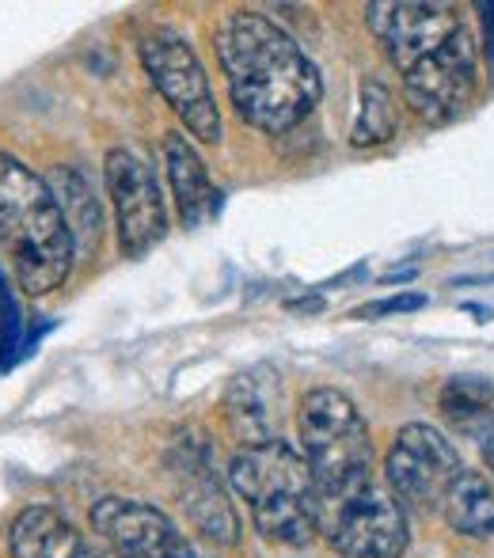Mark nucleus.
Here are the masks:
<instances>
[{"mask_svg": "<svg viewBox=\"0 0 494 558\" xmlns=\"http://www.w3.org/2000/svg\"><path fill=\"white\" fill-rule=\"evenodd\" d=\"M229 99L251 130L289 133L316 111L324 81L286 27L263 12H229L214 35Z\"/></svg>", "mask_w": 494, "mask_h": 558, "instance_id": "1", "label": "nucleus"}, {"mask_svg": "<svg viewBox=\"0 0 494 558\" xmlns=\"http://www.w3.org/2000/svg\"><path fill=\"white\" fill-rule=\"evenodd\" d=\"M0 243L27 296L53 293L73 270L76 243L50 183L8 153H0Z\"/></svg>", "mask_w": 494, "mask_h": 558, "instance_id": "2", "label": "nucleus"}, {"mask_svg": "<svg viewBox=\"0 0 494 558\" xmlns=\"http://www.w3.org/2000/svg\"><path fill=\"white\" fill-rule=\"evenodd\" d=\"M232 490L251 506L258 536L278 547H309L320 536V494L309 460L293 441L274 437L240 448L229 463Z\"/></svg>", "mask_w": 494, "mask_h": 558, "instance_id": "3", "label": "nucleus"}, {"mask_svg": "<svg viewBox=\"0 0 494 558\" xmlns=\"http://www.w3.org/2000/svg\"><path fill=\"white\" fill-rule=\"evenodd\" d=\"M297 429L320 501L347 498L373 483V434L350 396H342L339 388L304 391L297 407Z\"/></svg>", "mask_w": 494, "mask_h": 558, "instance_id": "4", "label": "nucleus"}, {"mask_svg": "<svg viewBox=\"0 0 494 558\" xmlns=\"http://www.w3.org/2000/svg\"><path fill=\"white\" fill-rule=\"evenodd\" d=\"M141 65H145L153 88L164 96V104L191 130V137L206 141V145H221L225 125L221 111H217L214 88H209V76L202 69L198 53H194V46L179 31H148L141 38Z\"/></svg>", "mask_w": 494, "mask_h": 558, "instance_id": "5", "label": "nucleus"}, {"mask_svg": "<svg viewBox=\"0 0 494 558\" xmlns=\"http://www.w3.org/2000/svg\"><path fill=\"white\" fill-rule=\"evenodd\" d=\"M320 532L342 558H403L411 544L403 501L376 478L347 498L320 501Z\"/></svg>", "mask_w": 494, "mask_h": 558, "instance_id": "6", "label": "nucleus"}, {"mask_svg": "<svg viewBox=\"0 0 494 558\" xmlns=\"http://www.w3.org/2000/svg\"><path fill=\"white\" fill-rule=\"evenodd\" d=\"M465 471V460L445 434L426 422H411L396 434L388 456H384V478L388 490L403 501V509L419 513H442L445 494Z\"/></svg>", "mask_w": 494, "mask_h": 558, "instance_id": "7", "label": "nucleus"}, {"mask_svg": "<svg viewBox=\"0 0 494 558\" xmlns=\"http://www.w3.org/2000/svg\"><path fill=\"white\" fill-rule=\"evenodd\" d=\"M104 183L115 209L119 247L125 258H141L168 235V206L153 168L130 148H111L104 156Z\"/></svg>", "mask_w": 494, "mask_h": 558, "instance_id": "8", "label": "nucleus"}, {"mask_svg": "<svg viewBox=\"0 0 494 558\" xmlns=\"http://www.w3.org/2000/svg\"><path fill=\"white\" fill-rule=\"evenodd\" d=\"M365 20L399 73L434 58L465 31V15L445 0H381L365 8Z\"/></svg>", "mask_w": 494, "mask_h": 558, "instance_id": "9", "label": "nucleus"}, {"mask_svg": "<svg viewBox=\"0 0 494 558\" xmlns=\"http://www.w3.org/2000/svg\"><path fill=\"white\" fill-rule=\"evenodd\" d=\"M475 76H480V58H475V43L465 27L445 50L403 73L407 107L430 125L453 122L472 107Z\"/></svg>", "mask_w": 494, "mask_h": 558, "instance_id": "10", "label": "nucleus"}, {"mask_svg": "<svg viewBox=\"0 0 494 558\" xmlns=\"http://www.w3.org/2000/svg\"><path fill=\"white\" fill-rule=\"evenodd\" d=\"M92 529L119 558H198L179 524L141 498H99L92 506Z\"/></svg>", "mask_w": 494, "mask_h": 558, "instance_id": "11", "label": "nucleus"}, {"mask_svg": "<svg viewBox=\"0 0 494 558\" xmlns=\"http://www.w3.org/2000/svg\"><path fill=\"white\" fill-rule=\"evenodd\" d=\"M171 468V486H176V498L183 506V513L191 517V524L206 539L225 547L240 544V521L237 509H232L229 494H225L221 471L214 468L206 445L202 441H179L176 452L168 460Z\"/></svg>", "mask_w": 494, "mask_h": 558, "instance_id": "12", "label": "nucleus"}, {"mask_svg": "<svg viewBox=\"0 0 494 558\" xmlns=\"http://www.w3.org/2000/svg\"><path fill=\"white\" fill-rule=\"evenodd\" d=\"M164 171H168V186L183 228H202L221 214L225 194L214 186L206 160L191 145V137H183L179 130H171L164 137Z\"/></svg>", "mask_w": 494, "mask_h": 558, "instance_id": "13", "label": "nucleus"}, {"mask_svg": "<svg viewBox=\"0 0 494 558\" xmlns=\"http://www.w3.org/2000/svg\"><path fill=\"white\" fill-rule=\"evenodd\" d=\"M278 399H281L278 376L266 365L251 368V373H240L237 380L229 384V391H225V422H229L240 448H255V445H266V441H274V437H281Z\"/></svg>", "mask_w": 494, "mask_h": 558, "instance_id": "14", "label": "nucleus"}, {"mask_svg": "<svg viewBox=\"0 0 494 558\" xmlns=\"http://www.w3.org/2000/svg\"><path fill=\"white\" fill-rule=\"evenodd\" d=\"M12 558H92L84 536L50 506H27L8 524Z\"/></svg>", "mask_w": 494, "mask_h": 558, "instance_id": "15", "label": "nucleus"}, {"mask_svg": "<svg viewBox=\"0 0 494 558\" xmlns=\"http://www.w3.org/2000/svg\"><path fill=\"white\" fill-rule=\"evenodd\" d=\"M46 183H50L53 198H58L61 214H65V225H69V232H73L76 251H84V255L96 251L99 240H104V209H99V198L88 186V179L76 168H69V163H61V168L50 171Z\"/></svg>", "mask_w": 494, "mask_h": 558, "instance_id": "16", "label": "nucleus"}, {"mask_svg": "<svg viewBox=\"0 0 494 558\" xmlns=\"http://www.w3.org/2000/svg\"><path fill=\"white\" fill-rule=\"evenodd\" d=\"M442 517L457 536L487 539L494 536V483L483 471L465 468L453 490L445 494Z\"/></svg>", "mask_w": 494, "mask_h": 558, "instance_id": "17", "label": "nucleus"}, {"mask_svg": "<svg viewBox=\"0 0 494 558\" xmlns=\"http://www.w3.org/2000/svg\"><path fill=\"white\" fill-rule=\"evenodd\" d=\"M442 414L457 434L494 441V384L483 376H457L442 388Z\"/></svg>", "mask_w": 494, "mask_h": 558, "instance_id": "18", "label": "nucleus"}, {"mask_svg": "<svg viewBox=\"0 0 494 558\" xmlns=\"http://www.w3.org/2000/svg\"><path fill=\"white\" fill-rule=\"evenodd\" d=\"M396 125H399V107H396L391 88L384 81L365 76V81H362V99H358L354 130H350V145H354V148L384 145V141L396 137Z\"/></svg>", "mask_w": 494, "mask_h": 558, "instance_id": "19", "label": "nucleus"}, {"mask_svg": "<svg viewBox=\"0 0 494 558\" xmlns=\"http://www.w3.org/2000/svg\"><path fill=\"white\" fill-rule=\"evenodd\" d=\"M20 342V316H15V301L8 293V278L0 274V357L15 350Z\"/></svg>", "mask_w": 494, "mask_h": 558, "instance_id": "20", "label": "nucleus"}, {"mask_svg": "<svg viewBox=\"0 0 494 558\" xmlns=\"http://www.w3.org/2000/svg\"><path fill=\"white\" fill-rule=\"evenodd\" d=\"M426 304V296L422 293H399V296H388V301H376V304H365V308H358L354 316H391V312H414Z\"/></svg>", "mask_w": 494, "mask_h": 558, "instance_id": "21", "label": "nucleus"}, {"mask_svg": "<svg viewBox=\"0 0 494 558\" xmlns=\"http://www.w3.org/2000/svg\"><path fill=\"white\" fill-rule=\"evenodd\" d=\"M483 20H487V50H491V69H494V4H480Z\"/></svg>", "mask_w": 494, "mask_h": 558, "instance_id": "22", "label": "nucleus"}, {"mask_svg": "<svg viewBox=\"0 0 494 558\" xmlns=\"http://www.w3.org/2000/svg\"><path fill=\"white\" fill-rule=\"evenodd\" d=\"M487 468H491V475H494V441H487Z\"/></svg>", "mask_w": 494, "mask_h": 558, "instance_id": "23", "label": "nucleus"}]
</instances>
